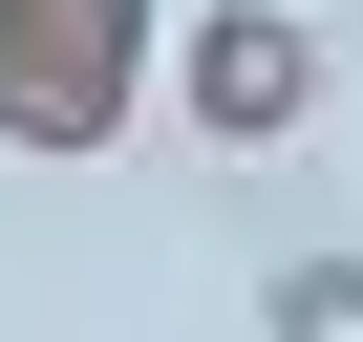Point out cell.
<instances>
[{"label":"cell","mask_w":363,"mask_h":342,"mask_svg":"<svg viewBox=\"0 0 363 342\" xmlns=\"http://www.w3.org/2000/svg\"><path fill=\"white\" fill-rule=\"evenodd\" d=\"M257 342H363V257H278V299H257Z\"/></svg>","instance_id":"obj_3"},{"label":"cell","mask_w":363,"mask_h":342,"mask_svg":"<svg viewBox=\"0 0 363 342\" xmlns=\"http://www.w3.org/2000/svg\"><path fill=\"white\" fill-rule=\"evenodd\" d=\"M171 107H193L214 150H299L320 128V22L299 0H214V22L171 43Z\"/></svg>","instance_id":"obj_2"},{"label":"cell","mask_w":363,"mask_h":342,"mask_svg":"<svg viewBox=\"0 0 363 342\" xmlns=\"http://www.w3.org/2000/svg\"><path fill=\"white\" fill-rule=\"evenodd\" d=\"M150 0H0V150H128Z\"/></svg>","instance_id":"obj_1"}]
</instances>
